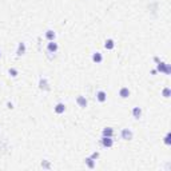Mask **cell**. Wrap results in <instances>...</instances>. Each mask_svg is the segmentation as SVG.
<instances>
[{"label": "cell", "mask_w": 171, "mask_h": 171, "mask_svg": "<svg viewBox=\"0 0 171 171\" xmlns=\"http://www.w3.org/2000/svg\"><path fill=\"white\" fill-rule=\"evenodd\" d=\"M131 114H132L134 119H136V121H139L140 118H142V108L138 107V106H135V107L131 110Z\"/></svg>", "instance_id": "10"}, {"label": "cell", "mask_w": 171, "mask_h": 171, "mask_svg": "<svg viewBox=\"0 0 171 171\" xmlns=\"http://www.w3.org/2000/svg\"><path fill=\"white\" fill-rule=\"evenodd\" d=\"M121 138L123 140H132V138H134L132 130H130V128H123V130L121 131Z\"/></svg>", "instance_id": "3"}, {"label": "cell", "mask_w": 171, "mask_h": 171, "mask_svg": "<svg viewBox=\"0 0 171 171\" xmlns=\"http://www.w3.org/2000/svg\"><path fill=\"white\" fill-rule=\"evenodd\" d=\"M84 165L87 166L88 168H95V166H96V160H94V159L91 158V156H88V158H86L84 159Z\"/></svg>", "instance_id": "13"}, {"label": "cell", "mask_w": 171, "mask_h": 171, "mask_svg": "<svg viewBox=\"0 0 171 171\" xmlns=\"http://www.w3.org/2000/svg\"><path fill=\"white\" fill-rule=\"evenodd\" d=\"M25 52H27V47H25V43H24V41H20L19 44H18L16 55H18V56H23V55H25Z\"/></svg>", "instance_id": "7"}, {"label": "cell", "mask_w": 171, "mask_h": 171, "mask_svg": "<svg viewBox=\"0 0 171 171\" xmlns=\"http://www.w3.org/2000/svg\"><path fill=\"white\" fill-rule=\"evenodd\" d=\"M102 136H114V128L112 127H104L102 131Z\"/></svg>", "instance_id": "15"}, {"label": "cell", "mask_w": 171, "mask_h": 171, "mask_svg": "<svg viewBox=\"0 0 171 171\" xmlns=\"http://www.w3.org/2000/svg\"><path fill=\"white\" fill-rule=\"evenodd\" d=\"M91 59H92V62H94V63L100 64L102 62H103V55H102L99 51H95V52L92 54V57H91Z\"/></svg>", "instance_id": "11"}, {"label": "cell", "mask_w": 171, "mask_h": 171, "mask_svg": "<svg viewBox=\"0 0 171 171\" xmlns=\"http://www.w3.org/2000/svg\"><path fill=\"white\" fill-rule=\"evenodd\" d=\"M44 36H46V39H47L48 41H52V40H55V38H56V34H55L54 29H47Z\"/></svg>", "instance_id": "14"}, {"label": "cell", "mask_w": 171, "mask_h": 171, "mask_svg": "<svg viewBox=\"0 0 171 171\" xmlns=\"http://www.w3.org/2000/svg\"><path fill=\"white\" fill-rule=\"evenodd\" d=\"M7 107L10 108V110H12V108H13V104H12V103H10V102H8V103H7Z\"/></svg>", "instance_id": "22"}, {"label": "cell", "mask_w": 171, "mask_h": 171, "mask_svg": "<svg viewBox=\"0 0 171 171\" xmlns=\"http://www.w3.org/2000/svg\"><path fill=\"white\" fill-rule=\"evenodd\" d=\"M100 144L103 149H111V147L114 146V139L111 136H102Z\"/></svg>", "instance_id": "2"}, {"label": "cell", "mask_w": 171, "mask_h": 171, "mask_svg": "<svg viewBox=\"0 0 171 171\" xmlns=\"http://www.w3.org/2000/svg\"><path fill=\"white\" fill-rule=\"evenodd\" d=\"M162 96L166 99H168L171 96V88L170 87H165V88L162 90Z\"/></svg>", "instance_id": "17"}, {"label": "cell", "mask_w": 171, "mask_h": 171, "mask_svg": "<svg viewBox=\"0 0 171 171\" xmlns=\"http://www.w3.org/2000/svg\"><path fill=\"white\" fill-rule=\"evenodd\" d=\"M163 142H165V144H166V146H171V134H170V132H167V134H166L165 140H163Z\"/></svg>", "instance_id": "19"}, {"label": "cell", "mask_w": 171, "mask_h": 171, "mask_svg": "<svg viewBox=\"0 0 171 171\" xmlns=\"http://www.w3.org/2000/svg\"><path fill=\"white\" fill-rule=\"evenodd\" d=\"M54 112L57 115H62L66 112V104L64 103H56L54 107Z\"/></svg>", "instance_id": "8"}, {"label": "cell", "mask_w": 171, "mask_h": 171, "mask_svg": "<svg viewBox=\"0 0 171 171\" xmlns=\"http://www.w3.org/2000/svg\"><path fill=\"white\" fill-rule=\"evenodd\" d=\"M154 62H155V63H159V62H160V59H159L158 56H154Z\"/></svg>", "instance_id": "23"}, {"label": "cell", "mask_w": 171, "mask_h": 171, "mask_svg": "<svg viewBox=\"0 0 171 171\" xmlns=\"http://www.w3.org/2000/svg\"><path fill=\"white\" fill-rule=\"evenodd\" d=\"M130 95H131V91L128 90V87H122V88L119 90V96H121L122 99H127Z\"/></svg>", "instance_id": "12"}, {"label": "cell", "mask_w": 171, "mask_h": 171, "mask_svg": "<svg viewBox=\"0 0 171 171\" xmlns=\"http://www.w3.org/2000/svg\"><path fill=\"white\" fill-rule=\"evenodd\" d=\"M8 74H10V76H12V78H16V76L19 75V71L16 70V68H13V67H11L10 70H8Z\"/></svg>", "instance_id": "18"}, {"label": "cell", "mask_w": 171, "mask_h": 171, "mask_svg": "<svg viewBox=\"0 0 171 171\" xmlns=\"http://www.w3.org/2000/svg\"><path fill=\"white\" fill-rule=\"evenodd\" d=\"M104 48H106L107 51L114 50V48H115V41H114V39H107V40L104 41Z\"/></svg>", "instance_id": "16"}, {"label": "cell", "mask_w": 171, "mask_h": 171, "mask_svg": "<svg viewBox=\"0 0 171 171\" xmlns=\"http://www.w3.org/2000/svg\"><path fill=\"white\" fill-rule=\"evenodd\" d=\"M0 57H1V51H0Z\"/></svg>", "instance_id": "24"}, {"label": "cell", "mask_w": 171, "mask_h": 171, "mask_svg": "<svg viewBox=\"0 0 171 171\" xmlns=\"http://www.w3.org/2000/svg\"><path fill=\"white\" fill-rule=\"evenodd\" d=\"M95 98L99 103H104V102L107 100V92L103 91V90H99V91H96Z\"/></svg>", "instance_id": "5"}, {"label": "cell", "mask_w": 171, "mask_h": 171, "mask_svg": "<svg viewBox=\"0 0 171 171\" xmlns=\"http://www.w3.org/2000/svg\"><path fill=\"white\" fill-rule=\"evenodd\" d=\"M40 166H41L43 168H46V170H50V168H51V163H50L48 160H41Z\"/></svg>", "instance_id": "20"}, {"label": "cell", "mask_w": 171, "mask_h": 171, "mask_svg": "<svg viewBox=\"0 0 171 171\" xmlns=\"http://www.w3.org/2000/svg\"><path fill=\"white\" fill-rule=\"evenodd\" d=\"M156 72H163L166 74V75H170L171 74V66L167 63H165V62H159V63H156Z\"/></svg>", "instance_id": "1"}, {"label": "cell", "mask_w": 171, "mask_h": 171, "mask_svg": "<svg viewBox=\"0 0 171 171\" xmlns=\"http://www.w3.org/2000/svg\"><path fill=\"white\" fill-rule=\"evenodd\" d=\"M57 50H59V46H57V43L55 40L48 41L47 43V51L50 52V54H56Z\"/></svg>", "instance_id": "4"}, {"label": "cell", "mask_w": 171, "mask_h": 171, "mask_svg": "<svg viewBox=\"0 0 171 171\" xmlns=\"http://www.w3.org/2000/svg\"><path fill=\"white\" fill-rule=\"evenodd\" d=\"M99 156H100V154H99L98 151H95V152H92V154H91V158L94 159V160H96V159H99Z\"/></svg>", "instance_id": "21"}, {"label": "cell", "mask_w": 171, "mask_h": 171, "mask_svg": "<svg viewBox=\"0 0 171 171\" xmlns=\"http://www.w3.org/2000/svg\"><path fill=\"white\" fill-rule=\"evenodd\" d=\"M76 104L79 106L80 108H86V107H87V104H88L87 98H86V96H83V95L76 96Z\"/></svg>", "instance_id": "6"}, {"label": "cell", "mask_w": 171, "mask_h": 171, "mask_svg": "<svg viewBox=\"0 0 171 171\" xmlns=\"http://www.w3.org/2000/svg\"><path fill=\"white\" fill-rule=\"evenodd\" d=\"M39 88L41 91H50V84H48L46 78H40V80H39Z\"/></svg>", "instance_id": "9"}]
</instances>
